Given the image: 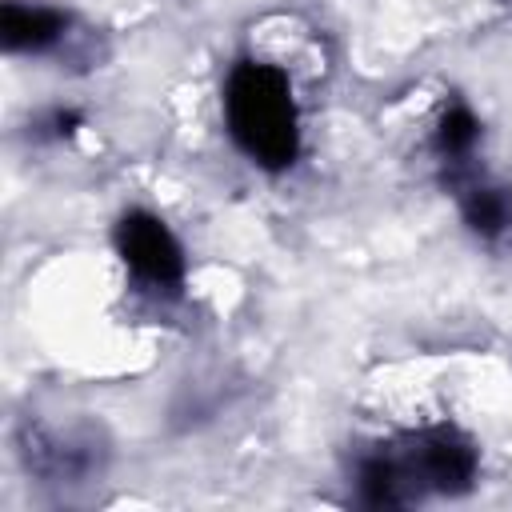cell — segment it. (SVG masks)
<instances>
[{
    "mask_svg": "<svg viewBox=\"0 0 512 512\" xmlns=\"http://www.w3.org/2000/svg\"><path fill=\"white\" fill-rule=\"evenodd\" d=\"M476 480V448L456 428H428L372 452L360 464V500L372 508H400L424 492L456 496Z\"/></svg>",
    "mask_w": 512,
    "mask_h": 512,
    "instance_id": "obj_1",
    "label": "cell"
},
{
    "mask_svg": "<svg viewBox=\"0 0 512 512\" xmlns=\"http://www.w3.org/2000/svg\"><path fill=\"white\" fill-rule=\"evenodd\" d=\"M476 140H480V120L464 104H452L440 116V124H436V152H440V160L452 164V168H460L472 156Z\"/></svg>",
    "mask_w": 512,
    "mask_h": 512,
    "instance_id": "obj_6",
    "label": "cell"
},
{
    "mask_svg": "<svg viewBox=\"0 0 512 512\" xmlns=\"http://www.w3.org/2000/svg\"><path fill=\"white\" fill-rule=\"evenodd\" d=\"M116 252L128 264V272L156 288V292H176L184 280V252L168 224L152 212H124L116 224Z\"/></svg>",
    "mask_w": 512,
    "mask_h": 512,
    "instance_id": "obj_3",
    "label": "cell"
},
{
    "mask_svg": "<svg viewBox=\"0 0 512 512\" xmlns=\"http://www.w3.org/2000/svg\"><path fill=\"white\" fill-rule=\"evenodd\" d=\"M508 4H512V0H508Z\"/></svg>",
    "mask_w": 512,
    "mask_h": 512,
    "instance_id": "obj_7",
    "label": "cell"
},
{
    "mask_svg": "<svg viewBox=\"0 0 512 512\" xmlns=\"http://www.w3.org/2000/svg\"><path fill=\"white\" fill-rule=\"evenodd\" d=\"M464 224L480 240H500L512 228V188L504 184H468L460 192Z\"/></svg>",
    "mask_w": 512,
    "mask_h": 512,
    "instance_id": "obj_5",
    "label": "cell"
},
{
    "mask_svg": "<svg viewBox=\"0 0 512 512\" xmlns=\"http://www.w3.org/2000/svg\"><path fill=\"white\" fill-rule=\"evenodd\" d=\"M64 32H68V16L56 8H44V4L8 0L0 12V40L8 52H24V56L48 52L64 40Z\"/></svg>",
    "mask_w": 512,
    "mask_h": 512,
    "instance_id": "obj_4",
    "label": "cell"
},
{
    "mask_svg": "<svg viewBox=\"0 0 512 512\" xmlns=\"http://www.w3.org/2000/svg\"><path fill=\"white\" fill-rule=\"evenodd\" d=\"M224 116L232 140L252 164L280 172L296 160L300 152L296 100L288 76L276 64L240 60L224 84Z\"/></svg>",
    "mask_w": 512,
    "mask_h": 512,
    "instance_id": "obj_2",
    "label": "cell"
}]
</instances>
